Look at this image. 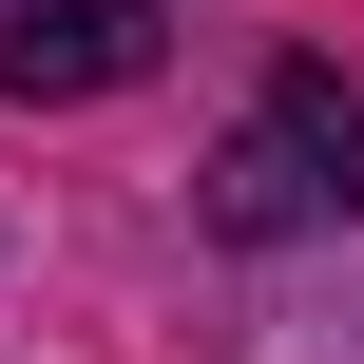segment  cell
<instances>
[{"label": "cell", "mask_w": 364, "mask_h": 364, "mask_svg": "<svg viewBox=\"0 0 364 364\" xmlns=\"http://www.w3.org/2000/svg\"><path fill=\"white\" fill-rule=\"evenodd\" d=\"M346 192H364V96L326 77V58H288V77L250 96V134L211 154V192H192V211H211L230 250H288V230H326Z\"/></svg>", "instance_id": "1"}, {"label": "cell", "mask_w": 364, "mask_h": 364, "mask_svg": "<svg viewBox=\"0 0 364 364\" xmlns=\"http://www.w3.org/2000/svg\"><path fill=\"white\" fill-rule=\"evenodd\" d=\"M173 0H0V96H115L154 77Z\"/></svg>", "instance_id": "2"}]
</instances>
